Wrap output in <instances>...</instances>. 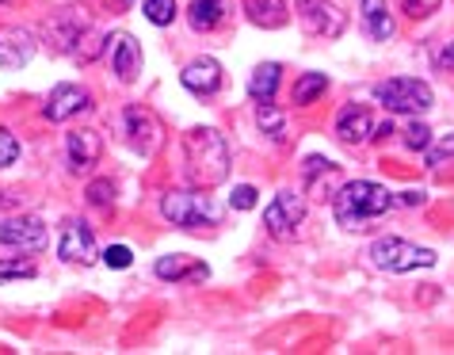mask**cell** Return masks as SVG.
<instances>
[{"label":"cell","instance_id":"cell-16","mask_svg":"<svg viewBox=\"0 0 454 355\" xmlns=\"http://www.w3.org/2000/svg\"><path fill=\"white\" fill-rule=\"evenodd\" d=\"M66 154H69V172H88L92 164H99V154H104V138L96 130H73L66 138Z\"/></svg>","mask_w":454,"mask_h":355},{"label":"cell","instance_id":"cell-21","mask_svg":"<svg viewBox=\"0 0 454 355\" xmlns=\"http://www.w3.org/2000/svg\"><path fill=\"white\" fill-rule=\"evenodd\" d=\"M279 81H283V69L275 66V61H263L248 77V96L256 99V104H268V99H275V92H279Z\"/></svg>","mask_w":454,"mask_h":355},{"label":"cell","instance_id":"cell-11","mask_svg":"<svg viewBox=\"0 0 454 355\" xmlns=\"http://www.w3.org/2000/svg\"><path fill=\"white\" fill-rule=\"evenodd\" d=\"M92 107V96H88V88L81 84H58L54 92H50L46 99V107H43V115L50 122H66L73 115H81V111Z\"/></svg>","mask_w":454,"mask_h":355},{"label":"cell","instance_id":"cell-3","mask_svg":"<svg viewBox=\"0 0 454 355\" xmlns=\"http://www.w3.org/2000/svg\"><path fill=\"white\" fill-rule=\"evenodd\" d=\"M160 214H165L176 230H207V225L222 222L218 202L203 192H168L160 199Z\"/></svg>","mask_w":454,"mask_h":355},{"label":"cell","instance_id":"cell-33","mask_svg":"<svg viewBox=\"0 0 454 355\" xmlns=\"http://www.w3.org/2000/svg\"><path fill=\"white\" fill-rule=\"evenodd\" d=\"M439 4H443V0H405V12L412 20H424V16H432V12H439Z\"/></svg>","mask_w":454,"mask_h":355},{"label":"cell","instance_id":"cell-19","mask_svg":"<svg viewBox=\"0 0 454 355\" xmlns=\"http://www.w3.org/2000/svg\"><path fill=\"white\" fill-rule=\"evenodd\" d=\"M233 4L230 0H192V8H187V23H192V31L207 35L214 28H222L225 20H230Z\"/></svg>","mask_w":454,"mask_h":355},{"label":"cell","instance_id":"cell-27","mask_svg":"<svg viewBox=\"0 0 454 355\" xmlns=\"http://www.w3.org/2000/svg\"><path fill=\"white\" fill-rule=\"evenodd\" d=\"M39 268H35L31 260H0V283H8V279H35Z\"/></svg>","mask_w":454,"mask_h":355},{"label":"cell","instance_id":"cell-4","mask_svg":"<svg viewBox=\"0 0 454 355\" xmlns=\"http://www.w3.org/2000/svg\"><path fill=\"white\" fill-rule=\"evenodd\" d=\"M374 99L394 115H424L435 104V92L427 81L416 77H389L382 84H374Z\"/></svg>","mask_w":454,"mask_h":355},{"label":"cell","instance_id":"cell-28","mask_svg":"<svg viewBox=\"0 0 454 355\" xmlns=\"http://www.w3.org/2000/svg\"><path fill=\"white\" fill-rule=\"evenodd\" d=\"M88 202H92V207H111V202H115V184L111 180H92L88 184Z\"/></svg>","mask_w":454,"mask_h":355},{"label":"cell","instance_id":"cell-25","mask_svg":"<svg viewBox=\"0 0 454 355\" xmlns=\"http://www.w3.org/2000/svg\"><path fill=\"white\" fill-rule=\"evenodd\" d=\"M145 20L153 28H168L176 20V0H145Z\"/></svg>","mask_w":454,"mask_h":355},{"label":"cell","instance_id":"cell-2","mask_svg":"<svg viewBox=\"0 0 454 355\" xmlns=\"http://www.w3.org/2000/svg\"><path fill=\"white\" fill-rule=\"evenodd\" d=\"M184 161H187V180L195 187H214L230 176V146L214 126H195L184 134Z\"/></svg>","mask_w":454,"mask_h":355},{"label":"cell","instance_id":"cell-22","mask_svg":"<svg viewBox=\"0 0 454 355\" xmlns=\"http://www.w3.org/2000/svg\"><path fill=\"white\" fill-rule=\"evenodd\" d=\"M245 12H248V20L256 23V28H283L286 23V4L283 0H245Z\"/></svg>","mask_w":454,"mask_h":355},{"label":"cell","instance_id":"cell-30","mask_svg":"<svg viewBox=\"0 0 454 355\" xmlns=\"http://www.w3.org/2000/svg\"><path fill=\"white\" fill-rule=\"evenodd\" d=\"M230 207H233V210H252V207H256V187H252V184L233 187V195H230Z\"/></svg>","mask_w":454,"mask_h":355},{"label":"cell","instance_id":"cell-20","mask_svg":"<svg viewBox=\"0 0 454 355\" xmlns=\"http://www.w3.org/2000/svg\"><path fill=\"white\" fill-rule=\"evenodd\" d=\"M153 272H157V279H172V283H184V279H192V283H203V279L210 275L207 264H192L187 256H176V252H172V256H160Z\"/></svg>","mask_w":454,"mask_h":355},{"label":"cell","instance_id":"cell-24","mask_svg":"<svg viewBox=\"0 0 454 355\" xmlns=\"http://www.w3.org/2000/svg\"><path fill=\"white\" fill-rule=\"evenodd\" d=\"M325 88H329V77H325V73H301L298 84H294V104H301V107L313 104Z\"/></svg>","mask_w":454,"mask_h":355},{"label":"cell","instance_id":"cell-31","mask_svg":"<svg viewBox=\"0 0 454 355\" xmlns=\"http://www.w3.org/2000/svg\"><path fill=\"white\" fill-rule=\"evenodd\" d=\"M427 142H432V130H427L424 122H412L409 130H405V146H409V149H420V154H424Z\"/></svg>","mask_w":454,"mask_h":355},{"label":"cell","instance_id":"cell-13","mask_svg":"<svg viewBox=\"0 0 454 355\" xmlns=\"http://www.w3.org/2000/svg\"><path fill=\"white\" fill-rule=\"evenodd\" d=\"M58 256L66 264H92L96 260V237L84 222H66L58 241Z\"/></svg>","mask_w":454,"mask_h":355},{"label":"cell","instance_id":"cell-26","mask_svg":"<svg viewBox=\"0 0 454 355\" xmlns=\"http://www.w3.org/2000/svg\"><path fill=\"white\" fill-rule=\"evenodd\" d=\"M450 157H454V134L439 138L435 146L427 142V149H424V161H427V169H439V164H443V161H450Z\"/></svg>","mask_w":454,"mask_h":355},{"label":"cell","instance_id":"cell-18","mask_svg":"<svg viewBox=\"0 0 454 355\" xmlns=\"http://www.w3.org/2000/svg\"><path fill=\"white\" fill-rule=\"evenodd\" d=\"M359 16H363V31H367L374 43H389V39H394V35H397L394 12L386 8V0H363Z\"/></svg>","mask_w":454,"mask_h":355},{"label":"cell","instance_id":"cell-34","mask_svg":"<svg viewBox=\"0 0 454 355\" xmlns=\"http://www.w3.org/2000/svg\"><path fill=\"white\" fill-rule=\"evenodd\" d=\"M435 69H443V73H454V43H447L443 50L435 54Z\"/></svg>","mask_w":454,"mask_h":355},{"label":"cell","instance_id":"cell-14","mask_svg":"<svg viewBox=\"0 0 454 355\" xmlns=\"http://www.w3.org/2000/svg\"><path fill=\"white\" fill-rule=\"evenodd\" d=\"M336 138H340L344 146H363V142H371V138H374V119H371V111L363 107V104L340 107V115H336Z\"/></svg>","mask_w":454,"mask_h":355},{"label":"cell","instance_id":"cell-23","mask_svg":"<svg viewBox=\"0 0 454 355\" xmlns=\"http://www.w3.org/2000/svg\"><path fill=\"white\" fill-rule=\"evenodd\" d=\"M256 126H260V130L271 138V142H283L286 115H283L279 107H275V99H268V104H256Z\"/></svg>","mask_w":454,"mask_h":355},{"label":"cell","instance_id":"cell-6","mask_svg":"<svg viewBox=\"0 0 454 355\" xmlns=\"http://www.w3.org/2000/svg\"><path fill=\"white\" fill-rule=\"evenodd\" d=\"M294 12L301 20V28L317 39H340L348 28V16L340 12L336 0H294Z\"/></svg>","mask_w":454,"mask_h":355},{"label":"cell","instance_id":"cell-1","mask_svg":"<svg viewBox=\"0 0 454 355\" xmlns=\"http://www.w3.org/2000/svg\"><path fill=\"white\" fill-rule=\"evenodd\" d=\"M394 207H397V195L374 180H351V184L340 187L336 199H333V214L348 233L371 230V222H378Z\"/></svg>","mask_w":454,"mask_h":355},{"label":"cell","instance_id":"cell-5","mask_svg":"<svg viewBox=\"0 0 454 355\" xmlns=\"http://www.w3.org/2000/svg\"><path fill=\"white\" fill-rule=\"evenodd\" d=\"M371 260H374V268H382V272L405 275V272H416V268H432L435 252L412 245V241H405V237H378L371 245Z\"/></svg>","mask_w":454,"mask_h":355},{"label":"cell","instance_id":"cell-12","mask_svg":"<svg viewBox=\"0 0 454 355\" xmlns=\"http://www.w3.org/2000/svg\"><path fill=\"white\" fill-rule=\"evenodd\" d=\"M180 81H184V88L192 96H203V99H210V96H218L222 92V66L214 58H195V61H187L184 66V73H180Z\"/></svg>","mask_w":454,"mask_h":355},{"label":"cell","instance_id":"cell-10","mask_svg":"<svg viewBox=\"0 0 454 355\" xmlns=\"http://www.w3.org/2000/svg\"><path fill=\"white\" fill-rule=\"evenodd\" d=\"M84 31H88V20L81 16V12H73V8L58 12V16L46 23V46L54 50V54H73Z\"/></svg>","mask_w":454,"mask_h":355},{"label":"cell","instance_id":"cell-32","mask_svg":"<svg viewBox=\"0 0 454 355\" xmlns=\"http://www.w3.org/2000/svg\"><path fill=\"white\" fill-rule=\"evenodd\" d=\"M130 260H134V252L126 248V245H111V248L104 252V264H107V268H130Z\"/></svg>","mask_w":454,"mask_h":355},{"label":"cell","instance_id":"cell-15","mask_svg":"<svg viewBox=\"0 0 454 355\" xmlns=\"http://www.w3.org/2000/svg\"><path fill=\"white\" fill-rule=\"evenodd\" d=\"M107 54H111V69L119 73L122 84L137 81V73H142V46H137L130 35H111V39H107Z\"/></svg>","mask_w":454,"mask_h":355},{"label":"cell","instance_id":"cell-17","mask_svg":"<svg viewBox=\"0 0 454 355\" xmlns=\"http://www.w3.org/2000/svg\"><path fill=\"white\" fill-rule=\"evenodd\" d=\"M35 54V35L27 28H0V69H20Z\"/></svg>","mask_w":454,"mask_h":355},{"label":"cell","instance_id":"cell-29","mask_svg":"<svg viewBox=\"0 0 454 355\" xmlns=\"http://www.w3.org/2000/svg\"><path fill=\"white\" fill-rule=\"evenodd\" d=\"M16 157H20V142L12 138V130H4V126H0V169L16 164Z\"/></svg>","mask_w":454,"mask_h":355},{"label":"cell","instance_id":"cell-36","mask_svg":"<svg viewBox=\"0 0 454 355\" xmlns=\"http://www.w3.org/2000/svg\"><path fill=\"white\" fill-rule=\"evenodd\" d=\"M111 4H119V8H130V4H134V0H111Z\"/></svg>","mask_w":454,"mask_h":355},{"label":"cell","instance_id":"cell-9","mask_svg":"<svg viewBox=\"0 0 454 355\" xmlns=\"http://www.w3.org/2000/svg\"><path fill=\"white\" fill-rule=\"evenodd\" d=\"M126 138H130V146L137 149L142 157H153L157 146H160V122L153 119V111L145 107H126Z\"/></svg>","mask_w":454,"mask_h":355},{"label":"cell","instance_id":"cell-7","mask_svg":"<svg viewBox=\"0 0 454 355\" xmlns=\"http://www.w3.org/2000/svg\"><path fill=\"white\" fill-rule=\"evenodd\" d=\"M301 218H306V202H301V195H294V192L275 195L268 207H263V230H268L275 241H294Z\"/></svg>","mask_w":454,"mask_h":355},{"label":"cell","instance_id":"cell-35","mask_svg":"<svg viewBox=\"0 0 454 355\" xmlns=\"http://www.w3.org/2000/svg\"><path fill=\"white\" fill-rule=\"evenodd\" d=\"M427 202V195L420 192V187H416V192H401L397 195V207H424Z\"/></svg>","mask_w":454,"mask_h":355},{"label":"cell","instance_id":"cell-8","mask_svg":"<svg viewBox=\"0 0 454 355\" xmlns=\"http://www.w3.org/2000/svg\"><path fill=\"white\" fill-rule=\"evenodd\" d=\"M0 245L16 248V252H39L46 245V225H43V218H31V214L4 218V222H0Z\"/></svg>","mask_w":454,"mask_h":355}]
</instances>
